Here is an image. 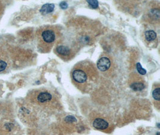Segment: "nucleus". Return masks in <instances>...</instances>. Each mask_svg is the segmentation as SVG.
Segmentation results:
<instances>
[{"instance_id": "f257e3e1", "label": "nucleus", "mask_w": 160, "mask_h": 135, "mask_svg": "<svg viewBox=\"0 0 160 135\" xmlns=\"http://www.w3.org/2000/svg\"><path fill=\"white\" fill-rule=\"evenodd\" d=\"M71 77L74 86L82 92H88L96 86L98 74L94 64L88 61H83L73 67Z\"/></svg>"}, {"instance_id": "f03ea898", "label": "nucleus", "mask_w": 160, "mask_h": 135, "mask_svg": "<svg viewBox=\"0 0 160 135\" xmlns=\"http://www.w3.org/2000/svg\"><path fill=\"white\" fill-rule=\"evenodd\" d=\"M38 48L41 52L48 53L61 40V29L58 26L47 25L39 29L37 34Z\"/></svg>"}, {"instance_id": "7ed1b4c3", "label": "nucleus", "mask_w": 160, "mask_h": 135, "mask_svg": "<svg viewBox=\"0 0 160 135\" xmlns=\"http://www.w3.org/2000/svg\"><path fill=\"white\" fill-rule=\"evenodd\" d=\"M54 52L61 59L64 61H68L74 57L78 52V48L73 43L60 40L58 43L56 44Z\"/></svg>"}, {"instance_id": "20e7f679", "label": "nucleus", "mask_w": 160, "mask_h": 135, "mask_svg": "<svg viewBox=\"0 0 160 135\" xmlns=\"http://www.w3.org/2000/svg\"><path fill=\"white\" fill-rule=\"evenodd\" d=\"M53 100V95L47 90L37 91L34 94V101L40 106H46Z\"/></svg>"}, {"instance_id": "39448f33", "label": "nucleus", "mask_w": 160, "mask_h": 135, "mask_svg": "<svg viewBox=\"0 0 160 135\" xmlns=\"http://www.w3.org/2000/svg\"><path fill=\"white\" fill-rule=\"evenodd\" d=\"M97 69L102 72L109 71L112 67V61L109 57H102L97 63Z\"/></svg>"}, {"instance_id": "423d86ee", "label": "nucleus", "mask_w": 160, "mask_h": 135, "mask_svg": "<svg viewBox=\"0 0 160 135\" xmlns=\"http://www.w3.org/2000/svg\"><path fill=\"white\" fill-rule=\"evenodd\" d=\"M136 78H134L131 80L130 87L134 91H140L145 88V86L144 84V81L140 76L136 75Z\"/></svg>"}, {"instance_id": "0eeeda50", "label": "nucleus", "mask_w": 160, "mask_h": 135, "mask_svg": "<svg viewBox=\"0 0 160 135\" xmlns=\"http://www.w3.org/2000/svg\"><path fill=\"white\" fill-rule=\"evenodd\" d=\"M92 125H93V127L96 129L102 130H106L109 127V122L106 120L101 118H98L95 119L93 121Z\"/></svg>"}, {"instance_id": "6e6552de", "label": "nucleus", "mask_w": 160, "mask_h": 135, "mask_svg": "<svg viewBox=\"0 0 160 135\" xmlns=\"http://www.w3.org/2000/svg\"><path fill=\"white\" fill-rule=\"evenodd\" d=\"M157 33L153 30H148L145 33V39L148 42H152L157 39Z\"/></svg>"}, {"instance_id": "1a4fd4ad", "label": "nucleus", "mask_w": 160, "mask_h": 135, "mask_svg": "<svg viewBox=\"0 0 160 135\" xmlns=\"http://www.w3.org/2000/svg\"><path fill=\"white\" fill-rule=\"evenodd\" d=\"M55 5L53 4H46L40 9V12L43 14H49L53 11Z\"/></svg>"}, {"instance_id": "9d476101", "label": "nucleus", "mask_w": 160, "mask_h": 135, "mask_svg": "<svg viewBox=\"0 0 160 135\" xmlns=\"http://www.w3.org/2000/svg\"><path fill=\"white\" fill-rule=\"evenodd\" d=\"M8 67V62L6 58H0V73L5 71Z\"/></svg>"}, {"instance_id": "9b49d317", "label": "nucleus", "mask_w": 160, "mask_h": 135, "mask_svg": "<svg viewBox=\"0 0 160 135\" xmlns=\"http://www.w3.org/2000/svg\"><path fill=\"white\" fill-rule=\"evenodd\" d=\"M152 97L153 99L158 102L160 101V86H157L152 91Z\"/></svg>"}, {"instance_id": "f8f14e48", "label": "nucleus", "mask_w": 160, "mask_h": 135, "mask_svg": "<svg viewBox=\"0 0 160 135\" xmlns=\"http://www.w3.org/2000/svg\"><path fill=\"white\" fill-rule=\"evenodd\" d=\"M150 17L153 18V20H157L159 21L160 20V11L158 9H153L150 12Z\"/></svg>"}, {"instance_id": "ddd939ff", "label": "nucleus", "mask_w": 160, "mask_h": 135, "mask_svg": "<svg viewBox=\"0 0 160 135\" xmlns=\"http://www.w3.org/2000/svg\"><path fill=\"white\" fill-rule=\"evenodd\" d=\"M136 69H137V70L138 71L139 74H140V75H146V70H145V69L142 67V65L140 64V63H138L137 64H136Z\"/></svg>"}, {"instance_id": "4468645a", "label": "nucleus", "mask_w": 160, "mask_h": 135, "mask_svg": "<svg viewBox=\"0 0 160 135\" xmlns=\"http://www.w3.org/2000/svg\"><path fill=\"white\" fill-rule=\"evenodd\" d=\"M87 3L93 8H97L98 6V2L97 1H87Z\"/></svg>"}, {"instance_id": "2eb2a0df", "label": "nucleus", "mask_w": 160, "mask_h": 135, "mask_svg": "<svg viewBox=\"0 0 160 135\" xmlns=\"http://www.w3.org/2000/svg\"><path fill=\"white\" fill-rule=\"evenodd\" d=\"M65 120L68 122H76L77 120L75 118V117H74L73 116H67L65 119Z\"/></svg>"}, {"instance_id": "dca6fc26", "label": "nucleus", "mask_w": 160, "mask_h": 135, "mask_svg": "<svg viewBox=\"0 0 160 135\" xmlns=\"http://www.w3.org/2000/svg\"><path fill=\"white\" fill-rule=\"evenodd\" d=\"M60 7H61L62 9H66L68 7V4L66 2L63 1L60 3Z\"/></svg>"}]
</instances>
